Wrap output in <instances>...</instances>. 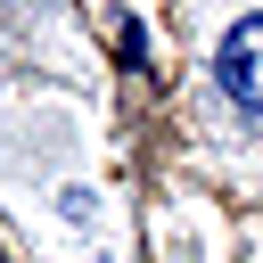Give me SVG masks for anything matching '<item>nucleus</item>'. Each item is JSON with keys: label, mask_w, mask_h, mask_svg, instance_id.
I'll list each match as a JSON object with an SVG mask.
<instances>
[{"label": "nucleus", "mask_w": 263, "mask_h": 263, "mask_svg": "<svg viewBox=\"0 0 263 263\" xmlns=\"http://www.w3.org/2000/svg\"><path fill=\"white\" fill-rule=\"evenodd\" d=\"M214 74H222V90L238 107H263V16H238L230 25V41L214 49Z\"/></svg>", "instance_id": "obj_1"}]
</instances>
